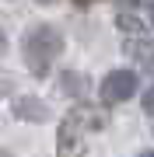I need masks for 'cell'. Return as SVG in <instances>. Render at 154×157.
<instances>
[{"label":"cell","mask_w":154,"mask_h":157,"mask_svg":"<svg viewBox=\"0 0 154 157\" xmlns=\"http://www.w3.org/2000/svg\"><path fill=\"white\" fill-rule=\"evenodd\" d=\"M25 63H28V70L35 77H46L49 67L56 63V56L63 52V35L53 28V25H35V28L25 35Z\"/></svg>","instance_id":"cell-1"},{"label":"cell","mask_w":154,"mask_h":157,"mask_svg":"<svg viewBox=\"0 0 154 157\" xmlns=\"http://www.w3.org/2000/svg\"><path fill=\"white\" fill-rule=\"evenodd\" d=\"M119 28L130 35V39H126V52H130L144 70H154V39H147V32H144L130 14L119 17Z\"/></svg>","instance_id":"cell-2"},{"label":"cell","mask_w":154,"mask_h":157,"mask_svg":"<svg viewBox=\"0 0 154 157\" xmlns=\"http://www.w3.org/2000/svg\"><path fill=\"white\" fill-rule=\"evenodd\" d=\"M133 94H137V73L133 70H112L102 80V101H109V105H119Z\"/></svg>","instance_id":"cell-3"},{"label":"cell","mask_w":154,"mask_h":157,"mask_svg":"<svg viewBox=\"0 0 154 157\" xmlns=\"http://www.w3.org/2000/svg\"><path fill=\"white\" fill-rule=\"evenodd\" d=\"M28 112L42 119V115H46V108H42V105H35V101H18V115H28Z\"/></svg>","instance_id":"cell-4"},{"label":"cell","mask_w":154,"mask_h":157,"mask_svg":"<svg viewBox=\"0 0 154 157\" xmlns=\"http://www.w3.org/2000/svg\"><path fill=\"white\" fill-rule=\"evenodd\" d=\"M144 112L154 115V87H151V91H144Z\"/></svg>","instance_id":"cell-5"},{"label":"cell","mask_w":154,"mask_h":157,"mask_svg":"<svg viewBox=\"0 0 154 157\" xmlns=\"http://www.w3.org/2000/svg\"><path fill=\"white\" fill-rule=\"evenodd\" d=\"M74 4H77V7H88V4H95V0H74Z\"/></svg>","instance_id":"cell-6"},{"label":"cell","mask_w":154,"mask_h":157,"mask_svg":"<svg viewBox=\"0 0 154 157\" xmlns=\"http://www.w3.org/2000/svg\"><path fill=\"white\" fill-rule=\"evenodd\" d=\"M147 11H151V25H154V0H151V7H147Z\"/></svg>","instance_id":"cell-7"},{"label":"cell","mask_w":154,"mask_h":157,"mask_svg":"<svg viewBox=\"0 0 154 157\" xmlns=\"http://www.w3.org/2000/svg\"><path fill=\"white\" fill-rule=\"evenodd\" d=\"M140 157H154V150H147V154H140Z\"/></svg>","instance_id":"cell-8"}]
</instances>
